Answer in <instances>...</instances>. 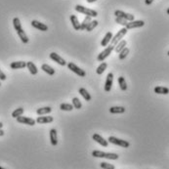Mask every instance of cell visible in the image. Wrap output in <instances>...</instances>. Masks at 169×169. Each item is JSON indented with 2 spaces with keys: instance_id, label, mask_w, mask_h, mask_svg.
Wrapping results in <instances>:
<instances>
[{
  "instance_id": "d590c367",
  "label": "cell",
  "mask_w": 169,
  "mask_h": 169,
  "mask_svg": "<svg viewBox=\"0 0 169 169\" xmlns=\"http://www.w3.org/2000/svg\"><path fill=\"white\" fill-rule=\"evenodd\" d=\"M101 167L103 169H115V165L107 163V162H101Z\"/></svg>"
},
{
  "instance_id": "d6986e66",
  "label": "cell",
  "mask_w": 169,
  "mask_h": 169,
  "mask_svg": "<svg viewBox=\"0 0 169 169\" xmlns=\"http://www.w3.org/2000/svg\"><path fill=\"white\" fill-rule=\"evenodd\" d=\"M70 23L75 30H80V23L75 15H70Z\"/></svg>"
},
{
  "instance_id": "5b68a950",
  "label": "cell",
  "mask_w": 169,
  "mask_h": 169,
  "mask_svg": "<svg viewBox=\"0 0 169 169\" xmlns=\"http://www.w3.org/2000/svg\"><path fill=\"white\" fill-rule=\"evenodd\" d=\"M127 32H128V29H126V27H122L120 30H118V32L116 33L115 36H112V41H110V44L115 46L119 41L122 40V38L124 37V35L126 34Z\"/></svg>"
},
{
  "instance_id": "44dd1931",
  "label": "cell",
  "mask_w": 169,
  "mask_h": 169,
  "mask_svg": "<svg viewBox=\"0 0 169 169\" xmlns=\"http://www.w3.org/2000/svg\"><path fill=\"white\" fill-rule=\"evenodd\" d=\"M41 69L49 75H53L55 73V69L47 64H43L41 66Z\"/></svg>"
},
{
  "instance_id": "f546056e",
  "label": "cell",
  "mask_w": 169,
  "mask_h": 169,
  "mask_svg": "<svg viewBox=\"0 0 169 169\" xmlns=\"http://www.w3.org/2000/svg\"><path fill=\"white\" fill-rule=\"evenodd\" d=\"M72 106H73V107H75L76 110H80L82 107V104H81L80 101H79L78 98L74 97L72 99Z\"/></svg>"
},
{
  "instance_id": "8fae6325",
  "label": "cell",
  "mask_w": 169,
  "mask_h": 169,
  "mask_svg": "<svg viewBox=\"0 0 169 169\" xmlns=\"http://www.w3.org/2000/svg\"><path fill=\"white\" fill-rule=\"evenodd\" d=\"M49 57H50V59H52L54 61V62H56L57 64H61V66H67V62L64 61L62 57H60L59 55H58L57 53H51L50 55H49Z\"/></svg>"
},
{
  "instance_id": "4316f807",
  "label": "cell",
  "mask_w": 169,
  "mask_h": 169,
  "mask_svg": "<svg viewBox=\"0 0 169 169\" xmlns=\"http://www.w3.org/2000/svg\"><path fill=\"white\" fill-rule=\"evenodd\" d=\"M118 84L122 91L127 90V84H126V81H125V78L123 76H119L118 77Z\"/></svg>"
},
{
  "instance_id": "4fadbf2b",
  "label": "cell",
  "mask_w": 169,
  "mask_h": 169,
  "mask_svg": "<svg viewBox=\"0 0 169 169\" xmlns=\"http://www.w3.org/2000/svg\"><path fill=\"white\" fill-rule=\"evenodd\" d=\"M32 26L35 29H37L38 30H41V32H47L48 30V26H46L45 24L40 23V21H36V20H33L32 21Z\"/></svg>"
},
{
  "instance_id": "8d00e7d4",
  "label": "cell",
  "mask_w": 169,
  "mask_h": 169,
  "mask_svg": "<svg viewBox=\"0 0 169 169\" xmlns=\"http://www.w3.org/2000/svg\"><path fill=\"white\" fill-rule=\"evenodd\" d=\"M6 78H7V77H6L5 73L3 72L1 69H0V80H5Z\"/></svg>"
},
{
  "instance_id": "277c9868",
  "label": "cell",
  "mask_w": 169,
  "mask_h": 169,
  "mask_svg": "<svg viewBox=\"0 0 169 169\" xmlns=\"http://www.w3.org/2000/svg\"><path fill=\"white\" fill-rule=\"evenodd\" d=\"M107 142L112 143V144H113V145L119 146V147H121V148H129V147H130V143L127 142V141L118 139V138H115V137H113V136L109 137V139H107Z\"/></svg>"
},
{
  "instance_id": "5bb4252c",
  "label": "cell",
  "mask_w": 169,
  "mask_h": 169,
  "mask_svg": "<svg viewBox=\"0 0 169 169\" xmlns=\"http://www.w3.org/2000/svg\"><path fill=\"white\" fill-rule=\"evenodd\" d=\"M92 138H93V140L95 141V142H97V143H99L101 146H103V147H107V145H109V142H107V140H105L104 138L101 136V135L99 134H97V133H95L93 134V136H92Z\"/></svg>"
},
{
  "instance_id": "d6a6232c",
  "label": "cell",
  "mask_w": 169,
  "mask_h": 169,
  "mask_svg": "<svg viewBox=\"0 0 169 169\" xmlns=\"http://www.w3.org/2000/svg\"><path fill=\"white\" fill-rule=\"evenodd\" d=\"M97 26H98V21L97 20L91 21V23L88 24L87 27H86V30H87V32H91V30H93L95 27H97Z\"/></svg>"
},
{
  "instance_id": "b9f144b4",
  "label": "cell",
  "mask_w": 169,
  "mask_h": 169,
  "mask_svg": "<svg viewBox=\"0 0 169 169\" xmlns=\"http://www.w3.org/2000/svg\"><path fill=\"white\" fill-rule=\"evenodd\" d=\"M166 12H167V14H168V15H169V8H168V9H167V11H166Z\"/></svg>"
},
{
  "instance_id": "9a60e30c",
  "label": "cell",
  "mask_w": 169,
  "mask_h": 169,
  "mask_svg": "<svg viewBox=\"0 0 169 169\" xmlns=\"http://www.w3.org/2000/svg\"><path fill=\"white\" fill-rule=\"evenodd\" d=\"M112 33L109 32L106 33V35L104 36V38L102 39V41H101V46H103V47H107V45H109V43L112 41Z\"/></svg>"
},
{
  "instance_id": "e575fe53",
  "label": "cell",
  "mask_w": 169,
  "mask_h": 169,
  "mask_svg": "<svg viewBox=\"0 0 169 169\" xmlns=\"http://www.w3.org/2000/svg\"><path fill=\"white\" fill-rule=\"evenodd\" d=\"M115 21L118 24H121V26H123L124 27L126 26V24H128V21L126 20L122 19V18H119V17H116L115 18Z\"/></svg>"
},
{
  "instance_id": "f1b7e54d",
  "label": "cell",
  "mask_w": 169,
  "mask_h": 169,
  "mask_svg": "<svg viewBox=\"0 0 169 169\" xmlns=\"http://www.w3.org/2000/svg\"><path fill=\"white\" fill-rule=\"evenodd\" d=\"M107 63H102L99 67H97L96 72L98 73V74H102V73L107 69Z\"/></svg>"
},
{
  "instance_id": "ffe728a7",
  "label": "cell",
  "mask_w": 169,
  "mask_h": 169,
  "mask_svg": "<svg viewBox=\"0 0 169 169\" xmlns=\"http://www.w3.org/2000/svg\"><path fill=\"white\" fill-rule=\"evenodd\" d=\"M127 45V42H126V40H123L122 39L121 41H119L117 44H116L115 46V51L116 52V53H120V51H122L123 49L125 48V46Z\"/></svg>"
},
{
  "instance_id": "cb8c5ba5",
  "label": "cell",
  "mask_w": 169,
  "mask_h": 169,
  "mask_svg": "<svg viewBox=\"0 0 169 169\" xmlns=\"http://www.w3.org/2000/svg\"><path fill=\"white\" fill-rule=\"evenodd\" d=\"M51 112H52V107H40V109H38L36 110V113H37L38 115H48V113H50Z\"/></svg>"
},
{
  "instance_id": "484cf974",
  "label": "cell",
  "mask_w": 169,
  "mask_h": 169,
  "mask_svg": "<svg viewBox=\"0 0 169 169\" xmlns=\"http://www.w3.org/2000/svg\"><path fill=\"white\" fill-rule=\"evenodd\" d=\"M91 17H88V16H86L84 18V20L80 24V30H85L86 29V27L88 26V24L91 23Z\"/></svg>"
},
{
  "instance_id": "30bf717a",
  "label": "cell",
  "mask_w": 169,
  "mask_h": 169,
  "mask_svg": "<svg viewBox=\"0 0 169 169\" xmlns=\"http://www.w3.org/2000/svg\"><path fill=\"white\" fill-rule=\"evenodd\" d=\"M145 26V21L142 20L139 21H128V24H126V29H138V27H142Z\"/></svg>"
},
{
  "instance_id": "7c38bea8",
  "label": "cell",
  "mask_w": 169,
  "mask_h": 169,
  "mask_svg": "<svg viewBox=\"0 0 169 169\" xmlns=\"http://www.w3.org/2000/svg\"><path fill=\"white\" fill-rule=\"evenodd\" d=\"M112 82H113V74L112 72H110L109 74L107 75L106 83H105V91L106 92H110L112 90Z\"/></svg>"
},
{
  "instance_id": "d4e9b609",
  "label": "cell",
  "mask_w": 169,
  "mask_h": 169,
  "mask_svg": "<svg viewBox=\"0 0 169 169\" xmlns=\"http://www.w3.org/2000/svg\"><path fill=\"white\" fill-rule=\"evenodd\" d=\"M79 94L84 98L85 101H91V95L88 93V91L85 88H79Z\"/></svg>"
},
{
  "instance_id": "9c48e42d",
  "label": "cell",
  "mask_w": 169,
  "mask_h": 169,
  "mask_svg": "<svg viewBox=\"0 0 169 169\" xmlns=\"http://www.w3.org/2000/svg\"><path fill=\"white\" fill-rule=\"evenodd\" d=\"M17 121L19 123H23V124H26V125H30V126H33L36 123V120H34L33 118L30 117H26V116H18L17 117Z\"/></svg>"
},
{
  "instance_id": "7a4b0ae2",
  "label": "cell",
  "mask_w": 169,
  "mask_h": 169,
  "mask_svg": "<svg viewBox=\"0 0 169 169\" xmlns=\"http://www.w3.org/2000/svg\"><path fill=\"white\" fill-rule=\"evenodd\" d=\"M92 155L94 158H107V159H112V160H115L118 158V155L116 153H105L102 150H93Z\"/></svg>"
},
{
  "instance_id": "1f68e13d",
  "label": "cell",
  "mask_w": 169,
  "mask_h": 169,
  "mask_svg": "<svg viewBox=\"0 0 169 169\" xmlns=\"http://www.w3.org/2000/svg\"><path fill=\"white\" fill-rule=\"evenodd\" d=\"M24 113V109L23 107H19V109L15 110L13 112H12V117L17 118L18 116H21Z\"/></svg>"
},
{
  "instance_id": "ab89813d",
  "label": "cell",
  "mask_w": 169,
  "mask_h": 169,
  "mask_svg": "<svg viewBox=\"0 0 169 169\" xmlns=\"http://www.w3.org/2000/svg\"><path fill=\"white\" fill-rule=\"evenodd\" d=\"M88 3H93V2H95V1H97V0H86Z\"/></svg>"
},
{
  "instance_id": "ba28073f",
  "label": "cell",
  "mask_w": 169,
  "mask_h": 169,
  "mask_svg": "<svg viewBox=\"0 0 169 169\" xmlns=\"http://www.w3.org/2000/svg\"><path fill=\"white\" fill-rule=\"evenodd\" d=\"M115 17L122 18V19L126 20L127 21H134V15L129 14V13H125V12L121 11V10H116V11L115 12Z\"/></svg>"
},
{
  "instance_id": "f35d334b",
  "label": "cell",
  "mask_w": 169,
  "mask_h": 169,
  "mask_svg": "<svg viewBox=\"0 0 169 169\" xmlns=\"http://www.w3.org/2000/svg\"><path fill=\"white\" fill-rule=\"evenodd\" d=\"M3 135H4V131L2 129H0V136H3Z\"/></svg>"
},
{
  "instance_id": "603a6c76",
  "label": "cell",
  "mask_w": 169,
  "mask_h": 169,
  "mask_svg": "<svg viewBox=\"0 0 169 169\" xmlns=\"http://www.w3.org/2000/svg\"><path fill=\"white\" fill-rule=\"evenodd\" d=\"M26 67H27V69H29V72L32 73V75L37 74L38 69H37V67H36L35 64H33L32 62H27V63H26Z\"/></svg>"
},
{
  "instance_id": "7bdbcfd3",
  "label": "cell",
  "mask_w": 169,
  "mask_h": 169,
  "mask_svg": "<svg viewBox=\"0 0 169 169\" xmlns=\"http://www.w3.org/2000/svg\"><path fill=\"white\" fill-rule=\"evenodd\" d=\"M0 169H5V168H3V167H1V166H0Z\"/></svg>"
},
{
  "instance_id": "836d02e7",
  "label": "cell",
  "mask_w": 169,
  "mask_h": 169,
  "mask_svg": "<svg viewBox=\"0 0 169 169\" xmlns=\"http://www.w3.org/2000/svg\"><path fill=\"white\" fill-rule=\"evenodd\" d=\"M60 109L62 110H67V112H70V110H73V106L72 105H69V104H67V103H64L62 105L60 106Z\"/></svg>"
},
{
  "instance_id": "3957f363",
  "label": "cell",
  "mask_w": 169,
  "mask_h": 169,
  "mask_svg": "<svg viewBox=\"0 0 169 169\" xmlns=\"http://www.w3.org/2000/svg\"><path fill=\"white\" fill-rule=\"evenodd\" d=\"M75 10L79 12V13L85 15V16H88V17H93V18H96L98 16V12L95 11V10H92V9H89V8H86L84 6H81V5H76L75 6Z\"/></svg>"
},
{
  "instance_id": "60d3db41",
  "label": "cell",
  "mask_w": 169,
  "mask_h": 169,
  "mask_svg": "<svg viewBox=\"0 0 169 169\" xmlns=\"http://www.w3.org/2000/svg\"><path fill=\"white\" fill-rule=\"evenodd\" d=\"M2 127H3V123L2 122H0V129H2Z\"/></svg>"
},
{
  "instance_id": "83f0119b",
  "label": "cell",
  "mask_w": 169,
  "mask_h": 169,
  "mask_svg": "<svg viewBox=\"0 0 169 169\" xmlns=\"http://www.w3.org/2000/svg\"><path fill=\"white\" fill-rule=\"evenodd\" d=\"M125 112V107H112L110 109V113H123Z\"/></svg>"
},
{
  "instance_id": "ac0fdd59",
  "label": "cell",
  "mask_w": 169,
  "mask_h": 169,
  "mask_svg": "<svg viewBox=\"0 0 169 169\" xmlns=\"http://www.w3.org/2000/svg\"><path fill=\"white\" fill-rule=\"evenodd\" d=\"M54 120V118L52 116H38L36 119V122L39 124H46V123H50Z\"/></svg>"
},
{
  "instance_id": "74e56055",
  "label": "cell",
  "mask_w": 169,
  "mask_h": 169,
  "mask_svg": "<svg viewBox=\"0 0 169 169\" xmlns=\"http://www.w3.org/2000/svg\"><path fill=\"white\" fill-rule=\"evenodd\" d=\"M153 2V0H145V3L147 5H150Z\"/></svg>"
},
{
  "instance_id": "e0dca14e",
  "label": "cell",
  "mask_w": 169,
  "mask_h": 169,
  "mask_svg": "<svg viewBox=\"0 0 169 169\" xmlns=\"http://www.w3.org/2000/svg\"><path fill=\"white\" fill-rule=\"evenodd\" d=\"M26 67V63L24 61H19V62H13L10 64V67L12 69H24Z\"/></svg>"
},
{
  "instance_id": "4dcf8cb0",
  "label": "cell",
  "mask_w": 169,
  "mask_h": 169,
  "mask_svg": "<svg viewBox=\"0 0 169 169\" xmlns=\"http://www.w3.org/2000/svg\"><path fill=\"white\" fill-rule=\"evenodd\" d=\"M129 52H130V50L127 48V47H125L123 50L120 51V53H119L118 55V58H119V60H123L125 59V58L127 57V55L129 54Z\"/></svg>"
},
{
  "instance_id": "ee69618b",
  "label": "cell",
  "mask_w": 169,
  "mask_h": 169,
  "mask_svg": "<svg viewBox=\"0 0 169 169\" xmlns=\"http://www.w3.org/2000/svg\"><path fill=\"white\" fill-rule=\"evenodd\" d=\"M167 55H168V56H169V51H168V53H167Z\"/></svg>"
},
{
  "instance_id": "2e32d148",
  "label": "cell",
  "mask_w": 169,
  "mask_h": 169,
  "mask_svg": "<svg viewBox=\"0 0 169 169\" xmlns=\"http://www.w3.org/2000/svg\"><path fill=\"white\" fill-rule=\"evenodd\" d=\"M50 142L52 146L58 145V134L56 129H51L50 130Z\"/></svg>"
},
{
  "instance_id": "8992f818",
  "label": "cell",
  "mask_w": 169,
  "mask_h": 169,
  "mask_svg": "<svg viewBox=\"0 0 169 169\" xmlns=\"http://www.w3.org/2000/svg\"><path fill=\"white\" fill-rule=\"evenodd\" d=\"M113 50H115V46L112 45V44L107 45L105 50L102 51V52H101V53L99 54V56H98L97 60L99 61V62H104V61H105L107 58L110 56V53H112Z\"/></svg>"
},
{
  "instance_id": "f6af8a7d",
  "label": "cell",
  "mask_w": 169,
  "mask_h": 169,
  "mask_svg": "<svg viewBox=\"0 0 169 169\" xmlns=\"http://www.w3.org/2000/svg\"><path fill=\"white\" fill-rule=\"evenodd\" d=\"M0 86H1V82H0Z\"/></svg>"
},
{
  "instance_id": "7402d4cb",
  "label": "cell",
  "mask_w": 169,
  "mask_h": 169,
  "mask_svg": "<svg viewBox=\"0 0 169 169\" xmlns=\"http://www.w3.org/2000/svg\"><path fill=\"white\" fill-rule=\"evenodd\" d=\"M155 93L167 95V94H169V88L163 87V86H156V87H155Z\"/></svg>"
},
{
  "instance_id": "6da1fadb",
  "label": "cell",
  "mask_w": 169,
  "mask_h": 169,
  "mask_svg": "<svg viewBox=\"0 0 169 169\" xmlns=\"http://www.w3.org/2000/svg\"><path fill=\"white\" fill-rule=\"evenodd\" d=\"M13 26L15 27V29H16L19 37L21 38V42L24 43V44L29 42V37H27V35L26 34V32H24L23 27H21V24L19 18H14L13 19Z\"/></svg>"
},
{
  "instance_id": "52a82bcc",
  "label": "cell",
  "mask_w": 169,
  "mask_h": 169,
  "mask_svg": "<svg viewBox=\"0 0 169 169\" xmlns=\"http://www.w3.org/2000/svg\"><path fill=\"white\" fill-rule=\"evenodd\" d=\"M67 67H69V69L72 70V72H74L75 74L80 76V77H84V76L86 75L84 70L81 69L80 67H78L74 63H69V64H67Z\"/></svg>"
}]
</instances>
